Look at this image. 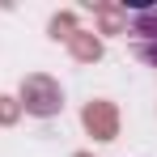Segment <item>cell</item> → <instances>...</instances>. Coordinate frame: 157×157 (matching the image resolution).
Instances as JSON below:
<instances>
[{
    "label": "cell",
    "mask_w": 157,
    "mask_h": 157,
    "mask_svg": "<svg viewBox=\"0 0 157 157\" xmlns=\"http://www.w3.org/2000/svg\"><path fill=\"white\" fill-rule=\"evenodd\" d=\"M128 34H132L136 55H144L149 64H157V9H136Z\"/></svg>",
    "instance_id": "obj_1"
}]
</instances>
